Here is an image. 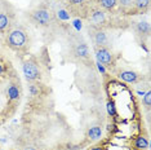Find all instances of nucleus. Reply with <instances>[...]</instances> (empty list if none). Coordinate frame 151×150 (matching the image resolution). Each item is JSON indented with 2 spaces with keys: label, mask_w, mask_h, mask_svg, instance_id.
<instances>
[{
  "label": "nucleus",
  "mask_w": 151,
  "mask_h": 150,
  "mask_svg": "<svg viewBox=\"0 0 151 150\" xmlns=\"http://www.w3.org/2000/svg\"><path fill=\"white\" fill-rule=\"evenodd\" d=\"M23 96L22 80L8 52L0 50V125L17 114Z\"/></svg>",
  "instance_id": "f257e3e1"
},
{
  "label": "nucleus",
  "mask_w": 151,
  "mask_h": 150,
  "mask_svg": "<svg viewBox=\"0 0 151 150\" xmlns=\"http://www.w3.org/2000/svg\"><path fill=\"white\" fill-rule=\"evenodd\" d=\"M30 35L21 26H12L6 32H4V40L3 44L8 50L14 52L17 56L21 58H25L29 56V49H30Z\"/></svg>",
  "instance_id": "f03ea898"
},
{
  "label": "nucleus",
  "mask_w": 151,
  "mask_h": 150,
  "mask_svg": "<svg viewBox=\"0 0 151 150\" xmlns=\"http://www.w3.org/2000/svg\"><path fill=\"white\" fill-rule=\"evenodd\" d=\"M22 73L29 83L44 80V62L36 56L22 58Z\"/></svg>",
  "instance_id": "7ed1b4c3"
},
{
  "label": "nucleus",
  "mask_w": 151,
  "mask_h": 150,
  "mask_svg": "<svg viewBox=\"0 0 151 150\" xmlns=\"http://www.w3.org/2000/svg\"><path fill=\"white\" fill-rule=\"evenodd\" d=\"M26 17L34 26L39 29H49L56 23L54 13L45 6H36L26 13Z\"/></svg>",
  "instance_id": "20e7f679"
},
{
  "label": "nucleus",
  "mask_w": 151,
  "mask_h": 150,
  "mask_svg": "<svg viewBox=\"0 0 151 150\" xmlns=\"http://www.w3.org/2000/svg\"><path fill=\"white\" fill-rule=\"evenodd\" d=\"M68 60L76 63L81 65H92V57H91V49L88 44L84 40H74L68 48Z\"/></svg>",
  "instance_id": "39448f33"
},
{
  "label": "nucleus",
  "mask_w": 151,
  "mask_h": 150,
  "mask_svg": "<svg viewBox=\"0 0 151 150\" xmlns=\"http://www.w3.org/2000/svg\"><path fill=\"white\" fill-rule=\"evenodd\" d=\"M96 6L94 0H65V11L68 16L87 19L89 12Z\"/></svg>",
  "instance_id": "423d86ee"
},
{
  "label": "nucleus",
  "mask_w": 151,
  "mask_h": 150,
  "mask_svg": "<svg viewBox=\"0 0 151 150\" xmlns=\"http://www.w3.org/2000/svg\"><path fill=\"white\" fill-rule=\"evenodd\" d=\"M112 73L119 80L124 81L127 84H139L145 80V75L141 71L136 69H129V67H120L116 66Z\"/></svg>",
  "instance_id": "0eeeda50"
},
{
  "label": "nucleus",
  "mask_w": 151,
  "mask_h": 150,
  "mask_svg": "<svg viewBox=\"0 0 151 150\" xmlns=\"http://www.w3.org/2000/svg\"><path fill=\"white\" fill-rule=\"evenodd\" d=\"M93 50L96 54V58H97L98 63L102 65L104 67L109 69L110 71H112L118 65H116V57L112 53L111 49L105 48V47H98V45H93Z\"/></svg>",
  "instance_id": "6e6552de"
},
{
  "label": "nucleus",
  "mask_w": 151,
  "mask_h": 150,
  "mask_svg": "<svg viewBox=\"0 0 151 150\" xmlns=\"http://www.w3.org/2000/svg\"><path fill=\"white\" fill-rule=\"evenodd\" d=\"M88 34H89V36H91V40H92V43H93V45L105 47V48L112 49L111 39H110L106 29L88 25Z\"/></svg>",
  "instance_id": "1a4fd4ad"
},
{
  "label": "nucleus",
  "mask_w": 151,
  "mask_h": 150,
  "mask_svg": "<svg viewBox=\"0 0 151 150\" xmlns=\"http://www.w3.org/2000/svg\"><path fill=\"white\" fill-rule=\"evenodd\" d=\"M94 4L101 8L102 11L109 13L110 16H116L119 13L118 11V1L116 0H94Z\"/></svg>",
  "instance_id": "9d476101"
},
{
  "label": "nucleus",
  "mask_w": 151,
  "mask_h": 150,
  "mask_svg": "<svg viewBox=\"0 0 151 150\" xmlns=\"http://www.w3.org/2000/svg\"><path fill=\"white\" fill-rule=\"evenodd\" d=\"M150 8V0H133L132 14H145Z\"/></svg>",
  "instance_id": "9b49d317"
},
{
  "label": "nucleus",
  "mask_w": 151,
  "mask_h": 150,
  "mask_svg": "<svg viewBox=\"0 0 151 150\" xmlns=\"http://www.w3.org/2000/svg\"><path fill=\"white\" fill-rule=\"evenodd\" d=\"M133 27H134V32L137 36H142V39L150 36V23L147 21L136 22Z\"/></svg>",
  "instance_id": "f8f14e48"
},
{
  "label": "nucleus",
  "mask_w": 151,
  "mask_h": 150,
  "mask_svg": "<svg viewBox=\"0 0 151 150\" xmlns=\"http://www.w3.org/2000/svg\"><path fill=\"white\" fill-rule=\"evenodd\" d=\"M102 135H104V132H102V128L99 125H91L87 129V138L91 142L99 141L102 138Z\"/></svg>",
  "instance_id": "ddd939ff"
},
{
  "label": "nucleus",
  "mask_w": 151,
  "mask_h": 150,
  "mask_svg": "<svg viewBox=\"0 0 151 150\" xmlns=\"http://www.w3.org/2000/svg\"><path fill=\"white\" fill-rule=\"evenodd\" d=\"M118 1V11L124 16H132L133 0H116Z\"/></svg>",
  "instance_id": "4468645a"
},
{
  "label": "nucleus",
  "mask_w": 151,
  "mask_h": 150,
  "mask_svg": "<svg viewBox=\"0 0 151 150\" xmlns=\"http://www.w3.org/2000/svg\"><path fill=\"white\" fill-rule=\"evenodd\" d=\"M149 138L145 135H139L132 141V148L138 150H149Z\"/></svg>",
  "instance_id": "2eb2a0df"
},
{
  "label": "nucleus",
  "mask_w": 151,
  "mask_h": 150,
  "mask_svg": "<svg viewBox=\"0 0 151 150\" xmlns=\"http://www.w3.org/2000/svg\"><path fill=\"white\" fill-rule=\"evenodd\" d=\"M142 104H143V106L146 107V110L150 111V106H151V92H150V89L147 91L145 94H143Z\"/></svg>",
  "instance_id": "dca6fc26"
},
{
  "label": "nucleus",
  "mask_w": 151,
  "mask_h": 150,
  "mask_svg": "<svg viewBox=\"0 0 151 150\" xmlns=\"http://www.w3.org/2000/svg\"><path fill=\"white\" fill-rule=\"evenodd\" d=\"M106 149H107L106 146L98 144V145H94V146H92V148H89L88 150H106Z\"/></svg>",
  "instance_id": "f3484780"
},
{
  "label": "nucleus",
  "mask_w": 151,
  "mask_h": 150,
  "mask_svg": "<svg viewBox=\"0 0 151 150\" xmlns=\"http://www.w3.org/2000/svg\"><path fill=\"white\" fill-rule=\"evenodd\" d=\"M129 150H138V149H134V148H130Z\"/></svg>",
  "instance_id": "a211bd4d"
}]
</instances>
